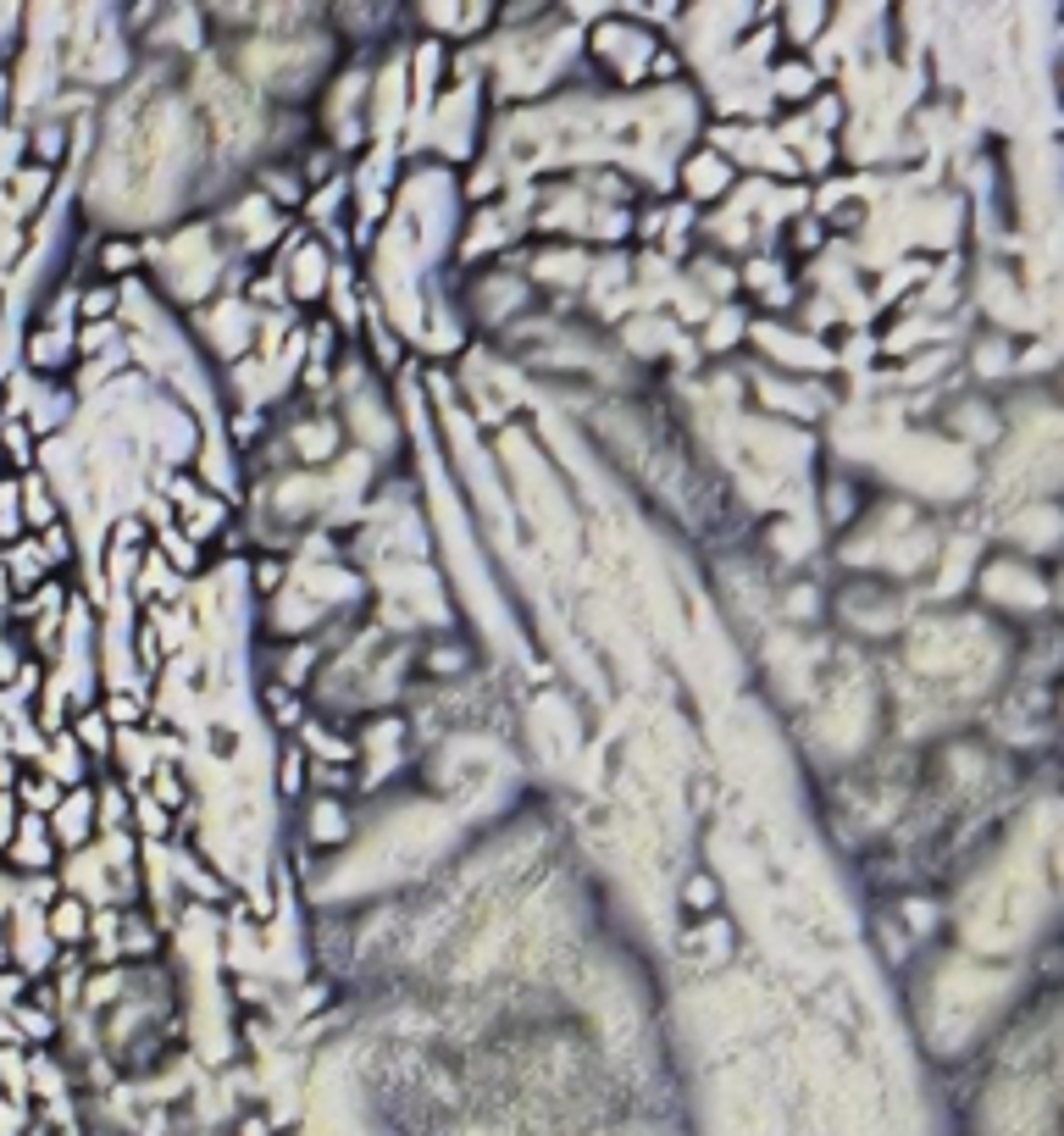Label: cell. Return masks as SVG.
Returning a JSON list of instances; mask_svg holds the SVG:
<instances>
[{
  "label": "cell",
  "instance_id": "cell-9",
  "mask_svg": "<svg viewBox=\"0 0 1064 1136\" xmlns=\"http://www.w3.org/2000/svg\"><path fill=\"white\" fill-rule=\"evenodd\" d=\"M0 477H6V455H0Z\"/></svg>",
  "mask_w": 1064,
  "mask_h": 1136
},
{
  "label": "cell",
  "instance_id": "cell-6",
  "mask_svg": "<svg viewBox=\"0 0 1064 1136\" xmlns=\"http://www.w3.org/2000/svg\"><path fill=\"white\" fill-rule=\"evenodd\" d=\"M277 583H283V566H277V560H261V566H256V588H277Z\"/></svg>",
  "mask_w": 1064,
  "mask_h": 1136
},
{
  "label": "cell",
  "instance_id": "cell-3",
  "mask_svg": "<svg viewBox=\"0 0 1064 1136\" xmlns=\"http://www.w3.org/2000/svg\"><path fill=\"white\" fill-rule=\"evenodd\" d=\"M111 300H117V294L105 289V283H101V289H84V300H78V316H84V322H105V316H111Z\"/></svg>",
  "mask_w": 1064,
  "mask_h": 1136
},
{
  "label": "cell",
  "instance_id": "cell-7",
  "mask_svg": "<svg viewBox=\"0 0 1064 1136\" xmlns=\"http://www.w3.org/2000/svg\"><path fill=\"white\" fill-rule=\"evenodd\" d=\"M687 904H699V910L704 904H716V887H704V876H699L693 887H687Z\"/></svg>",
  "mask_w": 1064,
  "mask_h": 1136
},
{
  "label": "cell",
  "instance_id": "cell-5",
  "mask_svg": "<svg viewBox=\"0 0 1064 1136\" xmlns=\"http://www.w3.org/2000/svg\"><path fill=\"white\" fill-rule=\"evenodd\" d=\"M134 244H105V250H101V266H105V272H122V266H134Z\"/></svg>",
  "mask_w": 1064,
  "mask_h": 1136
},
{
  "label": "cell",
  "instance_id": "cell-8",
  "mask_svg": "<svg viewBox=\"0 0 1064 1136\" xmlns=\"http://www.w3.org/2000/svg\"><path fill=\"white\" fill-rule=\"evenodd\" d=\"M6 593H12V577H6V560H0V599H6Z\"/></svg>",
  "mask_w": 1064,
  "mask_h": 1136
},
{
  "label": "cell",
  "instance_id": "cell-2",
  "mask_svg": "<svg viewBox=\"0 0 1064 1136\" xmlns=\"http://www.w3.org/2000/svg\"><path fill=\"white\" fill-rule=\"evenodd\" d=\"M0 455H6V466H22L28 471V461H34V422L6 416L0 422Z\"/></svg>",
  "mask_w": 1064,
  "mask_h": 1136
},
{
  "label": "cell",
  "instance_id": "cell-4",
  "mask_svg": "<svg viewBox=\"0 0 1064 1136\" xmlns=\"http://www.w3.org/2000/svg\"><path fill=\"white\" fill-rule=\"evenodd\" d=\"M155 798H161V809H178V804H189V792H184V776H172V771H155Z\"/></svg>",
  "mask_w": 1064,
  "mask_h": 1136
},
{
  "label": "cell",
  "instance_id": "cell-1",
  "mask_svg": "<svg viewBox=\"0 0 1064 1136\" xmlns=\"http://www.w3.org/2000/svg\"><path fill=\"white\" fill-rule=\"evenodd\" d=\"M45 931H51L61 948H78V943H89V904L84 898H56L51 904V914H45Z\"/></svg>",
  "mask_w": 1064,
  "mask_h": 1136
}]
</instances>
